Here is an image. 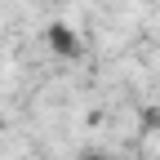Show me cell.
<instances>
[{"label":"cell","instance_id":"6da1fadb","mask_svg":"<svg viewBox=\"0 0 160 160\" xmlns=\"http://www.w3.org/2000/svg\"><path fill=\"white\" fill-rule=\"evenodd\" d=\"M45 45H49L58 58H80V36H76L67 22H49V27H45Z\"/></svg>","mask_w":160,"mask_h":160},{"label":"cell","instance_id":"7a4b0ae2","mask_svg":"<svg viewBox=\"0 0 160 160\" xmlns=\"http://www.w3.org/2000/svg\"><path fill=\"white\" fill-rule=\"evenodd\" d=\"M80 160H111V156H102V151H85Z\"/></svg>","mask_w":160,"mask_h":160}]
</instances>
